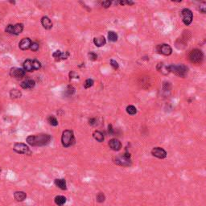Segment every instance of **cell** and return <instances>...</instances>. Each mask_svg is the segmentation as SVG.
Returning <instances> with one entry per match:
<instances>
[{
	"mask_svg": "<svg viewBox=\"0 0 206 206\" xmlns=\"http://www.w3.org/2000/svg\"><path fill=\"white\" fill-rule=\"evenodd\" d=\"M89 60H91V61H96L97 59V55L96 53H94L93 52H90L89 53Z\"/></svg>",
	"mask_w": 206,
	"mask_h": 206,
	"instance_id": "d6a6232c",
	"label": "cell"
},
{
	"mask_svg": "<svg viewBox=\"0 0 206 206\" xmlns=\"http://www.w3.org/2000/svg\"><path fill=\"white\" fill-rule=\"evenodd\" d=\"M35 82L34 80L27 79L21 83L20 86L23 89H32V88L35 86Z\"/></svg>",
	"mask_w": 206,
	"mask_h": 206,
	"instance_id": "4fadbf2b",
	"label": "cell"
},
{
	"mask_svg": "<svg viewBox=\"0 0 206 206\" xmlns=\"http://www.w3.org/2000/svg\"><path fill=\"white\" fill-rule=\"evenodd\" d=\"M108 39L111 42H116L118 40V35L116 32L110 31L108 32Z\"/></svg>",
	"mask_w": 206,
	"mask_h": 206,
	"instance_id": "603a6c76",
	"label": "cell"
},
{
	"mask_svg": "<svg viewBox=\"0 0 206 206\" xmlns=\"http://www.w3.org/2000/svg\"><path fill=\"white\" fill-rule=\"evenodd\" d=\"M24 66V71H28V72H31L33 71V65H32V61L31 60H26L23 64Z\"/></svg>",
	"mask_w": 206,
	"mask_h": 206,
	"instance_id": "ac0fdd59",
	"label": "cell"
},
{
	"mask_svg": "<svg viewBox=\"0 0 206 206\" xmlns=\"http://www.w3.org/2000/svg\"><path fill=\"white\" fill-rule=\"evenodd\" d=\"M31 40L29 38H24L20 42H19V48L22 49V50H27V49H29L30 47H31Z\"/></svg>",
	"mask_w": 206,
	"mask_h": 206,
	"instance_id": "7c38bea8",
	"label": "cell"
},
{
	"mask_svg": "<svg viewBox=\"0 0 206 206\" xmlns=\"http://www.w3.org/2000/svg\"><path fill=\"white\" fill-rule=\"evenodd\" d=\"M30 49L31 51L33 52H36L39 49V44L36 43V42H31V47H30Z\"/></svg>",
	"mask_w": 206,
	"mask_h": 206,
	"instance_id": "1f68e13d",
	"label": "cell"
},
{
	"mask_svg": "<svg viewBox=\"0 0 206 206\" xmlns=\"http://www.w3.org/2000/svg\"><path fill=\"white\" fill-rule=\"evenodd\" d=\"M106 43V40L104 36H98V37H95L93 39V44L96 45L97 47H102L104 46Z\"/></svg>",
	"mask_w": 206,
	"mask_h": 206,
	"instance_id": "e0dca14e",
	"label": "cell"
},
{
	"mask_svg": "<svg viewBox=\"0 0 206 206\" xmlns=\"http://www.w3.org/2000/svg\"><path fill=\"white\" fill-rule=\"evenodd\" d=\"M157 51L159 53L163 54L164 56H169L172 54V49L171 48V46L167 44H162V45H159L157 46Z\"/></svg>",
	"mask_w": 206,
	"mask_h": 206,
	"instance_id": "ba28073f",
	"label": "cell"
},
{
	"mask_svg": "<svg viewBox=\"0 0 206 206\" xmlns=\"http://www.w3.org/2000/svg\"><path fill=\"white\" fill-rule=\"evenodd\" d=\"M74 92H75V89L72 87V86H69L68 87H67V89H65V94L67 95V96H72V94L74 93Z\"/></svg>",
	"mask_w": 206,
	"mask_h": 206,
	"instance_id": "f1b7e54d",
	"label": "cell"
},
{
	"mask_svg": "<svg viewBox=\"0 0 206 206\" xmlns=\"http://www.w3.org/2000/svg\"><path fill=\"white\" fill-rule=\"evenodd\" d=\"M127 112L131 115H134V114H136V113H137V109L134 106H128L127 107Z\"/></svg>",
	"mask_w": 206,
	"mask_h": 206,
	"instance_id": "4316f807",
	"label": "cell"
},
{
	"mask_svg": "<svg viewBox=\"0 0 206 206\" xmlns=\"http://www.w3.org/2000/svg\"><path fill=\"white\" fill-rule=\"evenodd\" d=\"M54 184L56 187L61 190H66L67 189V184H66V180L65 179H56L54 180Z\"/></svg>",
	"mask_w": 206,
	"mask_h": 206,
	"instance_id": "9a60e30c",
	"label": "cell"
},
{
	"mask_svg": "<svg viewBox=\"0 0 206 206\" xmlns=\"http://www.w3.org/2000/svg\"><path fill=\"white\" fill-rule=\"evenodd\" d=\"M131 154L128 153V152H126V153H123V154H120L118 155L117 157L113 159V162L114 164H116L117 165H119V166H122V167H129L131 166L132 162H131Z\"/></svg>",
	"mask_w": 206,
	"mask_h": 206,
	"instance_id": "277c9868",
	"label": "cell"
},
{
	"mask_svg": "<svg viewBox=\"0 0 206 206\" xmlns=\"http://www.w3.org/2000/svg\"><path fill=\"white\" fill-rule=\"evenodd\" d=\"M93 137L95 140L97 141V142H99V143H102V142H103L104 139H105L104 134L99 131H94V132L93 133Z\"/></svg>",
	"mask_w": 206,
	"mask_h": 206,
	"instance_id": "ffe728a7",
	"label": "cell"
},
{
	"mask_svg": "<svg viewBox=\"0 0 206 206\" xmlns=\"http://www.w3.org/2000/svg\"><path fill=\"white\" fill-rule=\"evenodd\" d=\"M52 139L49 134H40L36 135H30L27 138V143L32 147H42L48 144Z\"/></svg>",
	"mask_w": 206,
	"mask_h": 206,
	"instance_id": "6da1fadb",
	"label": "cell"
},
{
	"mask_svg": "<svg viewBox=\"0 0 206 206\" xmlns=\"http://www.w3.org/2000/svg\"><path fill=\"white\" fill-rule=\"evenodd\" d=\"M66 197L64 196H56L54 199L56 205L58 206H63L66 203Z\"/></svg>",
	"mask_w": 206,
	"mask_h": 206,
	"instance_id": "44dd1931",
	"label": "cell"
},
{
	"mask_svg": "<svg viewBox=\"0 0 206 206\" xmlns=\"http://www.w3.org/2000/svg\"><path fill=\"white\" fill-rule=\"evenodd\" d=\"M151 154L158 159H165L167 157V151L162 148H154L151 150Z\"/></svg>",
	"mask_w": 206,
	"mask_h": 206,
	"instance_id": "9c48e42d",
	"label": "cell"
},
{
	"mask_svg": "<svg viewBox=\"0 0 206 206\" xmlns=\"http://www.w3.org/2000/svg\"><path fill=\"white\" fill-rule=\"evenodd\" d=\"M69 77H70V79H72V78H78V75L74 71H72L69 73Z\"/></svg>",
	"mask_w": 206,
	"mask_h": 206,
	"instance_id": "f35d334b",
	"label": "cell"
},
{
	"mask_svg": "<svg viewBox=\"0 0 206 206\" xmlns=\"http://www.w3.org/2000/svg\"><path fill=\"white\" fill-rule=\"evenodd\" d=\"M96 200L98 203H103L106 200V196L103 192H100L97 194L96 196Z\"/></svg>",
	"mask_w": 206,
	"mask_h": 206,
	"instance_id": "d4e9b609",
	"label": "cell"
},
{
	"mask_svg": "<svg viewBox=\"0 0 206 206\" xmlns=\"http://www.w3.org/2000/svg\"><path fill=\"white\" fill-rule=\"evenodd\" d=\"M0 172H1V169H0Z\"/></svg>",
	"mask_w": 206,
	"mask_h": 206,
	"instance_id": "ab89813d",
	"label": "cell"
},
{
	"mask_svg": "<svg viewBox=\"0 0 206 206\" xmlns=\"http://www.w3.org/2000/svg\"><path fill=\"white\" fill-rule=\"evenodd\" d=\"M32 65H33L34 70H38V69L41 68V64H40V62L38 61L37 60H33L32 61Z\"/></svg>",
	"mask_w": 206,
	"mask_h": 206,
	"instance_id": "4dcf8cb0",
	"label": "cell"
},
{
	"mask_svg": "<svg viewBox=\"0 0 206 206\" xmlns=\"http://www.w3.org/2000/svg\"><path fill=\"white\" fill-rule=\"evenodd\" d=\"M181 17H182L183 23L185 25H190L192 24V19H193V15H192V10L184 8L181 11Z\"/></svg>",
	"mask_w": 206,
	"mask_h": 206,
	"instance_id": "52a82bcc",
	"label": "cell"
},
{
	"mask_svg": "<svg viewBox=\"0 0 206 206\" xmlns=\"http://www.w3.org/2000/svg\"><path fill=\"white\" fill-rule=\"evenodd\" d=\"M199 10L200 12H202L203 14H205L206 11V3H205V2H203V3H200V7H199Z\"/></svg>",
	"mask_w": 206,
	"mask_h": 206,
	"instance_id": "836d02e7",
	"label": "cell"
},
{
	"mask_svg": "<svg viewBox=\"0 0 206 206\" xmlns=\"http://www.w3.org/2000/svg\"><path fill=\"white\" fill-rule=\"evenodd\" d=\"M108 133H109L110 135H113V134H114V130H113V128L111 124H110V125L108 126Z\"/></svg>",
	"mask_w": 206,
	"mask_h": 206,
	"instance_id": "8d00e7d4",
	"label": "cell"
},
{
	"mask_svg": "<svg viewBox=\"0 0 206 206\" xmlns=\"http://www.w3.org/2000/svg\"><path fill=\"white\" fill-rule=\"evenodd\" d=\"M41 24L42 26L44 27V28L47 29V30H50L52 28V23L51 19L47 16H44L41 19Z\"/></svg>",
	"mask_w": 206,
	"mask_h": 206,
	"instance_id": "5bb4252c",
	"label": "cell"
},
{
	"mask_svg": "<svg viewBox=\"0 0 206 206\" xmlns=\"http://www.w3.org/2000/svg\"><path fill=\"white\" fill-rule=\"evenodd\" d=\"M21 95H22V93H21V92L19 91V90H18V89H11L10 92V96L11 97V98H19V97H20Z\"/></svg>",
	"mask_w": 206,
	"mask_h": 206,
	"instance_id": "cb8c5ba5",
	"label": "cell"
},
{
	"mask_svg": "<svg viewBox=\"0 0 206 206\" xmlns=\"http://www.w3.org/2000/svg\"><path fill=\"white\" fill-rule=\"evenodd\" d=\"M157 69L158 71L161 72L164 74H168L169 73L168 69V66H165L163 63H159L158 65H157Z\"/></svg>",
	"mask_w": 206,
	"mask_h": 206,
	"instance_id": "7402d4cb",
	"label": "cell"
},
{
	"mask_svg": "<svg viewBox=\"0 0 206 206\" xmlns=\"http://www.w3.org/2000/svg\"><path fill=\"white\" fill-rule=\"evenodd\" d=\"M62 54H63L62 52H61L60 50H56L53 52L52 56L55 58L56 61H60V60H62Z\"/></svg>",
	"mask_w": 206,
	"mask_h": 206,
	"instance_id": "83f0119b",
	"label": "cell"
},
{
	"mask_svg": "<svg viewBox=\"0 0 206 206\" xmlns=\"http://www.w3.org/2000/svg\"><path fill=\"white\" fill-rule=\"evenodd\" d=\"M204 58L203 52L199 49H193L189 54V60L194 64H200Z\"/></svg>",
	"mask_w": 206,
	"mask_h": 206,
	"instance_id": "5b68a950",
	"label": "cell"
},
{
	"mask_svg": "<svg viewBox=\"0 0 206 206\" xmlns=\"http://www.w3.org/2000/svg\"><path fill=\"white\" fill-rule=\"evenodd\" d=\"M168 69L169 72H173L175 73V75L179 76L180 77H184L187 73H188V67L185 66L184 65H170L168 66Z\"/></svg>",
	"mask_w": 206,
	"mask_h": 206,
	"instance_id": "3957f363",
	"label": "cell"
},
{
	"mask_svg": "<svg viewBox=\"0 0 206 206\" xmlns=\"http://www.w3.org/2000/svg\"><path fill=\"white\" fill-rule=\"evenodd\" d=\"M14 151L18 154H31V151L29 149L28 146L22 143H17L14 145Z\"/></svg>",
	"mask_w": 206,
	"mask_h": 206,
	"instance_id": "8992f818",
	"label": "cell"
},
{
	"mask_svg": "<svg viewBox=\"0 0 206 206\" xmlns=\"http://www.w3.org/2000/svg\"><path fill=\"white\" fill-rule=\"evenodd\" d=\"M10 75L16 79H21L25 76V71L24 69L19 68H13L10 69Z\"/></svg>",
	"mask_w": 206,
	"mask_h": 206,
	"instance_id": "30bf717a",
	"label": "cell"
},
{
	"mask_svg": "<svg viewBox=\"0 0 206 206\" xmlns=\"http://www.w3.org/2000/svg\"><path fill=\"white\" fill-rule=\"evenodd\" d=\"M24 30V25L22 24H17L13 25V29H12V34L13 35H19Z\"/></svg>",
	"mask_w": 206,
	"mask_h": 206,
	"instance_id": "d6986e66",
	"label": "cell"
},
{
	"mask_svg": "<svg viewBox=\"0 0 206 206\" xmlns=\"http://www.w3.org/2000/svg\"><path fill=\"white\" fill-rule=\"evenodd\" d=\"M102 5L105 8H108L111 5V2L110 1H103L102 3Z\"/></svg>",
	"mask_w": 206,
	"mask_h": 206,
	"instance_id": "74e56055",
	"label": "cell"
},
{
	"mask_svg": "<svg viewBox=\"0 0 206 206\" xmlns=\"http://www.w3.org/2000/svg\"><path fill=\"white\" fill-rule=\"evenodd\" d=\"M93 79H90V78H89V79H87L85 81V83H84V87L86 88V89H89V88H90V87H92V86H93Z\"/></svg>",
	"mask_w": 206,
	"mask_h": 206,
	"instance_id": "f546056e",
	"label": "cell"
},
{
	"mask_svg": "<svg viewBox=\"0 0 206 206\" xmlns=\"http://www.w3.org/2000/svg\"><path fill=\"white\" fill-rule=\"evenodd\" d=\"M108 145L111 150H113L114 151H120L121 148H122V143L117 138H112L109 141Z\"/></svg>",
	"mask_w": 206,
	"mask_h": 206,
	"instance_id": "8fae6325",
	"label": "cell"
},
{
	"mask_svg": "<svg viewBox=\"0 0 206 206\" xmlns=\"http://www.w3.org/2000/svg\"><path fill=\"white\" fill-rule=\"evenodd\" d=\"M61 143L63 147L69 148L75 143V137L73 131L71 130H65L63 131L61 136Z\"/></svg>",
	"mask_w": 206,
	"mask_h": 206,
	"instance_id": "7a4b0ae2",
	"label": "cell"
},
{
	"mask_svg": "<svg viewBox=\"0 0 206 206\" xmlns=\"http://www.w3.org/2000/svg\"><path fill=\"white\" fill-rule=\"evenodd\" d=\"M89 123L90 126H96L97 124V120L95 118H90L89 120Z\"/></svg>",
	"mask_w": 206,
	"mask_h": 206,
	"instance_id": "d590c367",
	"label": "cell"
},
{
	"mask_svg": "<svg viewBox=\"0 0 206 206\" xmlns=\"http://www.w3.org/2000/svg\"><path fill=\"white\" fill-rule=\"evenodd\" d=\"M110 65H111V66L113 67L114 69H118V63L116 61H114V60H111L110 61Z\"/></svg>",
	"mask_w": 206,
	"mask_h": 206,
	"instance_id": "e575fe53",
	"label": "cell"
},
{
	"mask_svg": "<svg viewBox=\"0 0 206 206\" xmlns=\"http://www.w3.org/2000/svg\"><path fill=\"white\" fill-rule=\"evenodd\" d=\"M27 197V194L23 191H17L14 193V198L19 202L24 201Z\"/></svg>",
	"mask_w": 206,
	"mask_h": 206,
	"instance_id": "2e32d148",
	"label": "cell"
},
{
	"mask_svg": "<svg viewBox=\"0 0 206 206\" xmlns=\"http://www.w3.org/2000/svg\"><path fill=\"white\" fill-rule=\"evenodd\" d=\"M48 123L50 124L51 126H52V127H56L58 125V121H57V119L54 116H49L48 118Z\"/></svg>",
	"mask_w": 206,
	"mask_h": 206,
	"instance_id": "484cf974",
	"label": "cell"
}]
</instances>
